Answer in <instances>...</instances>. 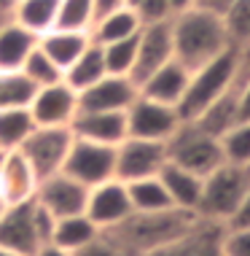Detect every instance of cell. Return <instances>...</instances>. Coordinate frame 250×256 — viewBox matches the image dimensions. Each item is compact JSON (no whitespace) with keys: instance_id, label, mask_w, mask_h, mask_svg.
<instances>
[{"instance_id":"1","label":"cell","mask_w":250,"mask_h":256,"mask_svg":"<svg viewBox=\"0 0 250 256\" xmlns=\"http://www.w3.org/2000/svg\"><path fill=\"white\" fill-rule=\"evenodd\" d=\"M197 224H199L197 213L170 208V210H156V213H132L119 226L108 230V234L129 256H140L159 246L172 243V240L186 238Z\"/></svg>"},{"instance_id":"2","label":"cell","mask_w":250,"mask_h":256,"mask_svg":"<svg viewBox=\"0 0 250 256\" xmlns=\"http://www.w3.org/2000/svg\"><path fill=\"white\" fill-rule=\"evenodd\" d=\"M172 49L175 60L189 70H197L205 62L215 60L229 49V38L224 30V19L213 14L186 8L172 16Z\"/></svg>"},{"instance_id":"3","label":"cell","mask_w":250,"mask_h":256,"mask_svg":"<svg viewBox=\"0 0 250 256\" xmlns=\"http://www.w3.org/2000/svg\"><path fill=\"white\" fill-rule=\"evenodd\" d=\"M237 68H240V49L229 46L224 54L205 62L197 70H191L189 89H186L183 100L178 106L180 119L194 122L210 102H215L224 92H229L234 86V81H237Z\"/></svg>"},{"instance_id":"4","label":"cell","mask_w":250,"mask_h":256,"mask_svg":"<svg viewBox=\"0 0 250 256\" xmlns=\"http://www.w3.org/2000/svg\"><path fill=\"white\" fill-rule=\"evenodd\" d=\"M248 189H250L248 168L224 162L221 168H215L202 178V192H199V202L194 213L202 221H213V224H221L226 230V221L234 216V210L240 208Z\"/></svg>"},{"instance_id":"5","label":"cell","mask_w":250,"mask_h":256,"mask_svg":"<svg viewBox=\"0 0 250 256\" xmlns=\"http://www.w3.org/2000/svg\"><path fill=\"white\" fill-rule=\"evenodd\" d=\"M167 146V162L205 178L207 172L226 162L221 140L207 135L205 130L197 127V122H180V127L172 132V138L164 143Z\"/></svg>"},{"instance_id":"6","label":"cell","mask_w":250,"mask_h":256,"mask_svg":"<svg viewBox=\"0 0 250 256\" xmlns=\"http://www.w3.org/2000/svg\"><path fill=\"white\" fill-rule=\"evenodd\" d=\"M73 130L70 127H35L27 140L22 143V154L35 170L38 181L46 176H54L65 168L67 151L73 146Z\"/></svg>"},{"instance_id":"7","label":"cell","mask_w":250,"mask_h":256,"mask_svg":"<svg viewBox=\"0 0 250 256\" xmlns=\"http://www.w3.org/2000/svg\"><path fill=\"white\" fill-rule=\"evenodd\" d=\"M62 170L89 189L97 184H105L110 178H116V146L73 138V146L67 151Z\"/></svg>"},{"instance_id":"8","label":"cell","mask_w":250,"mask_h":256,"mask_svg":"<svg viewBox=\"0 0 250 256\" xmlns=\"http://www.w3.org/2000/svg\"><path fill=\"white\" fill-rule=\"evenodd\" d=\"M180 114L175 106H164L151 98L137 94V100L127 108V135L129 138H145V140L167 143L172 132L180 127Z\"/></svg>"},{"instance_id":"9","label":"cell","mask_w":250,"mask_h":256,"mask_svg":"<svg viewBox=\"0 0 250 256\" xmlns=\"http://www.w3.org/2000/svg\"><path fill=\"white\" fill-rule=\"evenodd\" d=\"M164 162H167V146L159 140L127 135L116 146V178L124 184L137 181V178L159 176Z\"/></svg>"},{"instance_id":"10","label":"cell","mask_w":250,"mask_h":256,"mask_svg":"<svg viewBox=\"0 0 250 256\" xmlns=\"http://www.w3.org/2000/svg\"><path fill=\"white\" fill-rule=\"evenodd\" d=\"M86 200H89V186L75 181L65 170L40 178L35 189V202L43 205L54 218L78 216V213L86 210Z\"/></svg>"},{"instance_id":"11","label":"cell","mask_w":250,"mask_h":256,"mask_svg":"<svg viewBox=\"0 0 250 256\" xmlns=\"http://www.w3.org/2000/svg\"><path fill=\"white\" fill-rule=\"evenodd\" d=\"M27 108L32 114L35 127H70L78 114V92L65 81H57V84L35 89Z\"/></svg>"},{"instance_id":"12","label":"cell","mask_w":250,"mask_h":256,"mask_svg":"<svg viewBox=\"0 0 250 256\" xmlns=\"http://www.w3.org/2000/svg\"><path fill=\"white\" fill-rule=\"evenodd\" d=\"M86 218L92 221L100 232H108L113 226H119L127 216H132V202L127 184L119 178H110L105 184H97L89 189L86 200Z\"/></svg>"},{"instance_id":"13","label":"cell","mask_w":250,"mask_h":256,"mask_svg":"<svg viewBox=\"0 0 250 256\" xmlns=\"http://www.w3.org/2000/svg\"><path fill=\"white\" fill-rule=\"evenodd\" d=\"M172 57H175V49H172V19L143 24L140 32H137V60H135V68H132V78L140 84L145 76L159 70Z\"/></svg>"},{"instance_id":"14","label":"cell","mask_w":250,"mask_h":256,"mask_svg":"<svg viewBox=\"0 0 250 256\" xmlns=\"http://www.w3.org/2000/svg\"><path fill=\"white\" fill-rule=\"evenodd\" d=\"M140 94L132 76H102L97 84L78 92V110H127Z\"/></svg>"},{"instance_id":"15","label":"cell","mask_w":250,"mask_h":256,"mask_svg":"<svg viewBox=\"0 0 250 256\" xmlns=\"http://www.w3.org/2000/svg\"><path fill=\"white\" fill-rule=\"evenodd\" d=\"M0 246L24 256L38 254L40 240L35 234V224H32V200L5 205L3 216H0Z\"/></svg>"},{"instance_id":"16","label":"cell","mask_w":250,"mask_h":256,"mask_svg":"<svg viewBox=\"0 0 250 256\" xmlns=\"http://www.w3.org/2000/svg\"><path fill=\"white\" fill-rule=\"evenodd\" d=\"M70 130L83 140L119 146L127 138V110H78Z\"/></svg>"},{"instance_id":"17","label":"cell","mask_w":250,"mask_h":256,"mask_svg":"<svg viewBox=\"0 0 250 256\" xmlns=\"http://www.w3.org/2000/svg\"><path fill=\"white\" fill-rule=\"evenodd\" d=\"M189 78H191V70L183 65V62H178L175 57H172L167 65L159 68V70L145 76L137 86H140L143 98H151L156 102L178 108L180 100H183V94H186V89H189Z\"/></svg>"},{"instance_id":"18","label":"cell","mask_w":250,"mask_h":256,"mask_svg":"<svg viewBox=\"0 0 250 256\" xmlns=\"http://www.w3.org/2000/svg\"><path fill=\"white\" fill-rule=\"evenodd\" d=\"M35 189H38V176L24 159V154L19 148L8 151L3 168H0V197H3V202L13 205V202L32 200Z\"/></svg>"},{"instance_id":"19","label":"cell","mask_w":250,"mask_h":256,"mask_svg":"<svg viewBox=\"0 0 250 256\" xmlns=\"http://www.w3.org/2000/svg\"><path fill=\"white\" fill-rule=\"evenodd\" d=\"M140 16H137L135 8H129V6H116V8H110L105 14H100V16L94 19L92 24V40L94 44H113V40H124V38H132L140 32Z\"/></svg>"},{"instance_id":"20","label":"cell","mask_w":250,"mask_h":256,"mask_svg":"<svg viewBox=\"0 0 250 256\" xmlns=\"http://www.w3.org/2000/svg\"><path fill=\"white\" fill-rule=\"evenodd\" d=\"M38 46V36L13 19L0 22V70H22L27 54Z\"/></svg>"},{"instance_id":"21","label":"cell","mask_w":250,"mask_h":256,"mask_svg":"<svg viewBox=\"0 0 250 256\" xmlns=\"http://www.w3.org/2000/svg\"><path fill=\"white\" fill-rule=\"evenodd\" d=\"M89 44H92V36H89V32L62 30V27H51L48 32H43V36L38 38V46L62 68V73H65V68H70V62H75V57H78Z\"/></svg>"},{"instance_id":"22","label":"cell","mask_w":250,"mask_h":256,"mask_svg":"<svg viewBox=\"0 0 250 256\" xmlns=\"http://www.w3.org/2000/svg\"><path fill=\"white\" fill-rule=\"evenodd\" d=\"M159 178H162L167 194H170L172 205L180 208V210H197L199 202V192H202V178L194 176V172L178 168L172 162H164V168L159 170Z\"/></svg>"},{"instance_id":"23","label":"cell","mask_w":250,"mask_h":256,"mask_svg":"<svg viewBox=\"0 0 250 256\" xmlns=\"http://www.w3.org/2000/svg\"><path fill=\"white\" fill-rule=\"evenodd\" d=\"M194 122H197L199 130H205L207 135H213V138L221 140V135L229 132V130L240 122V89L232 86L229 92H224L215 102H210V106H207Z\"/></svg>"},{"instance_id":"24","label":"cell","mask_w":250,"mask_h":256,"mask_svg":"<svg viewBox=\"0 0 250 256\" xmlns=\"http://www.w3.org/2000/svg\"><path fill=\"white\" fill-rule=\"evenodd\" d=\"M57 8L59 0H13L11 19L40 38L57 24Z\"/></svg>"},{"instance_id":"25","label":"cell","mask_w":250,"mask_h":256,"mask_svg":"<svg viewBox=\"0 0 250 256\" xmlns=\"http://www.w3.org/2000/svg\"><path fill=\"white\" fill-rule=\"evenodd\" d=\"M102 76H108L105 60H102V49H100V44L92 40V44L75 57V62H70V68H65V78L62 81L70 89H75V92H83L86 86L97 84Z\"/></svg>"},{"instance_id":"26","label":"cell","mask_w":250,"mask_h":256,"mask_svg":"<svg viewBox=\"0 0 250 256\" xmlns=\"http://www.w3.org/2000/svg\"><path fill=\"white\" fill-rule=\"evenodd\" d=\"M127 192H129L132 213H156V210H170V208H175L159 176L129 181Z\"/></svg>"},{"instance_id":"27","label":"cell","mask_w":250,"mask_h":256,"mask_svg":"<svg viewBox=\"0 0 250 256\" xmlns=\"http://www.w3.org/2000/svg\"><path fill=\"white\" fill-rule=\"evenodd\" d=\"M32 130H35V122H32V114L27 106H11L0 110V148H22V143Z\"/></svg>"},{"instance_id":"28","label":"cell","mask_w":250,"mask_h":256,"mask_svg":"<svg viewBox=\"0 0 250 256\" xmlns=\"http://www.w3.org/2000/svg\"><path fill=\"white\" fill-rule=\"evenodd\" d=\"M100 234V230L86 218V213H78V216H65V218H57V226H54V238L51 243L65 248V251L75 254L78 248H83L86 243Z\"/></svg>"},{"instance_id":"29","label":"cell","mask_w":250,"mask_h":256,"mask_svg":"<svg viewBox=\"0 0 250 256\" xmlns=\"http://www.w3.org/2000/svg\"><path fill=\"white\" fill-rule=\"evenodd\" d=\"M94 19H97V0H59L57 24L54 27L92 32Z\"/></svg>"},{"instance_id":"30","label":"cell","mask_w":250,"mask_h":256,"mask_svg":"<svg viewBox=\"0 0 250 256\" xmlns=\"http://www.w3.org/2000/svg\"><path fill=\"white\" fill-rule=\"evenodd\" d=\"M19 73H22L35 89L48 86V84H57V81L65 78L62 68L51 57H48L40 46H35V49L27 54V60H24V65H22V70H19Z\"/></svg>"},{"instance_id":"31","label":"cell","mask_w":250,"mask_h":256,"mask_svg":"<svg viewBox=\"0 0 250 256\" xmlns=\"http://www.w3.org/2000/svg\"><path fill=\"white\" fill-rule=\"evenodd\" d=\"M102 60H105V70L113 76H132L137 60V36L113 40V44H102Z\"/></svg>"},{"instance_id":"32","label":"cell","mask_w":250,"mask_h":256,"mask_svg":"<svg viewBox=\"0 0 250 256\" xmlns=\"http://www.w3.org/2000/svg\"><path fill=\"white\" fill-rule=\"evenodd\" d=\"M221 19H224L229 46L245 49L250 44V0H234L232 8H229Z\"/></svg>"},{"instance_id":"33","label":"cell","mask_w":250,"mask_h":256,"mask_svg":"<svg viewBox=\"0 0 250 256\" xmlns=\"http://www.w3.org/2000/svg\"><path fill=\"white\" fill-rule=\"evenodd\" d=\"M221 151L229 164H250V122H237L229 132L221 135Z\"/></svg>"},{"instance_id":"34","label":"cell","mask_w":250,"mask_h":256,"mask_svg":"<svg viewBox=\"0 0 250 256\" xmlns=\"http://www.w3.org/2000/svg\"><path fill=\"white\" fill-rule=\"evenodd\" d=\"M35 86L19 70H0V110L11 106H27Z\"/></svg>"},{"instance_id":"35","label":"cell","mask_w":250,"mask_h":256,"mask_svg":"<svg viewBox=\"0 0 250 256\" xmlns=\"http://www.w3.org/2000/svg\"><path fill=\"white\" fill-rule=\"evenodd\" d=\"M73 256H129V254L124 251V248L116 243L108 232H100L92 243H86L83 248H78Z\"/></svg>"},{"instance_id":"36","label":"cell","mask_w":250,"mask_h":256,"mask_svg":"<svg viewBox=\"0 0 250 256\" xmlns=\"http://www.w3.org/2000/svg\"><path fill=\"white\" fill-rule=\"evenodd\" d=\"M137 16H140L143 24H151V22H167V19H172L175 14H172V6L170 0H140V6H137Z\"/></svg>"},{"instance_id":"37","label":"cell","mask_w":250,"mask_h":256,"mask_svg":"<svg viewBox=\"0 0 250 256\" xmlns=\"http://www.w3.org/2000/svg\"><path fill=\"white\" fill-rule=\"evenodd\" d=\"M224 256H250V230H226L221 240Z\"/></svg>"},{"instance_id":"38","label":"cell","mask_w":250,"mask_h":256,"mask_svg":"<svg viewBox=\"0 0 250 256\" xmlns=\"http://www.w3.org/2000/svg\"><path fill=\"white\" fill-rule=\"evenodd\" d=\"M197 230H199V224L194 226V230L186 234V238L172 240V243L159 246V248H154V251H145V254H140V256H191L194 243H197Z\"/></svg>"},{"instance_id":"39","label":"cell","mask_w":250,"mask_h":256,"mask_svg":"<svg viewBox=\"0 0 250 256\" xmlns=\"http://www.w3.org/2000/svg\"><path fill=\"white\" fill-rule=\"evenodd\" d=\"M32 224H35V234H38L40 246H48V243H51L54 226H57V218H54L43 205H38L35 197H32Z\"/></svg>"},{"instance_id":"40","label":"cell","mask_w":250,"mask_h":256,"mask_svg":"<svg viewBox=\"0 0 250 256\" xmlns=\"http://www.w3.org/2000/svg\"><path fill=\"white\" fill-rule=\"evenodd\" d=\"M226 230H250V189L245 192L240 208L234 210V216L226 221Z\"/></svg>"},{"instance_id":"41","label":"cell","mask_w":250,"mask_h":256,"mask_svg":"<svg viewBox=\"0 0 250 256\" xmlns=\"http://www.w3.org/2000/svg\"><path fill=\"white\" fill-rule=\"evenodd\" d=\"M234 0H191V8L213 14V16H224V14L232 8Z\"/></svg>"},{"instance_id":"42","label":"cell","mask_w":250,"mask_h":256,"mask_svg":"<svg viewBox=\"0 0 250 256\" xmlns=\"http://www.w3.org/2000/svg\"><path fill=\"white\" fill-rule=\"evenodd\" d=\"M237 89H240V122H250V78Z\"/></svg>"},{"instance_id":"43","label":"cell","mask_w":250,"mask_h":256,"mask_svg":"<svg viewBox=\"0 0 250 256\" xmlns=\"http://www.w3.org/2000/svg\"><path fill=\"white\" fill-rule=\"evenodd\" d=\"M35 256H73V254L65 251V248H59V246H54V243H48V246H40Z\"/></svg>"},{"instance_id":"44","label":"cell","mask_w":250,"mask_h":256,"mask_svg":"<svg viewBox=\"0 0 250 256\" xmlns=\"http://www.w3.org/2000/svg\"><path fill=\"white\" fill-rule=\"evenodd\" d=\"M116 6H124V0H97V16L110 11V8H116Z\"/></svg>"},{"instance_id":"45","label":"cell","mask_w":250,"mask_h":256,"mask_svg":"<svg viewBox=\"0 0 250 256\" xmlns=\"http://www.w3.org/2000/svg\"><path fill=\"white\" fill-rule=\"evenodd\" d=\"M170 6H172V14H180V11L191 8V0H170Z\"/></svg>"},{"instance_id":"46","label":"cell","mask_w":250,"mask_h":256,"mask_svg":"<svg viewBox=\"0 0 250 256\" xmlns=\"http://www.w3.org/2000/svg\"><path fill=\"white\" fill-rule=\"evenodd\" d=\"M11 6L13 0H0V19H11Z\"/></svg>"},{"instance_id":"47","label":"cell","mask_w":250,"mask_h":256,"mask_svg":"<svg viewBox=\"0 0 250 256\" xmlns=\"http://www.w3.org/2000/svg\"><path fill=\"white\" fill-rule=\"evenodd\" d=\"M0 256H24V254H16V251H11V248L0 246Z\"/></svg>"},{"instance_id":"48","label":"cell","mask_w":250,"mask_h":256,"mask_svg":"<svg viewBox=\"0 0 250 256\" xmlns=\"http://www.w3.org/2000/svg\"><path fill=\"white\" fill-rule=\"evenodd\" d=\"M124 6H129V8H137V6H140V0H124Z\"/></svg>"},{"instance_id":"49","label":"cell","mask_w":250,"mask_h":256,"mask_svg":"<svg viewBox=\"0 0 250 256\" xmlns=\"http://www.w3.org/2000/svg\"><path fill=\"white\" fill-rule=\"evenodd\" d=\"M5 154H8V151H5V148H0V168H3V162H5Z\"/></svg>"},{"instance_id":"50","label":"cell","mask_w":250,"mask_h":256,"mask_svg":"<svg viewBox=\"0 0 250 256\" xmlns=\"http://www.w3.org/2000/svg\"><path fill=\"white\" fill-rule=\"evenodd\" d=\"M3 210H5V202H3V197H0V216H3Z\"/></svg>"},{"instance_id":"51","label":"cell","mask_w":250,"mask_h":256,"mask_svg":"<svg viewBox=\"0 0 250 256\" xmlns=\"http://www.w3.org/2000/svg\"><path fill=\"white\" fill-rule=\"evenodd\" d=\"M245 52H248V54H250V44H248V46H245Z\"/></svg>"},{"instance_id":"52","label":"cell","mask_w":250,"mask_h":256,"mask_svg":"<svg viewBox=\"0 0 250 256\" xmlns=\"http://www.w3.org/2000/svg\"><path fill=\"white\" fill-rule=\"evenodd\" d=\"M248 172H250V164H248Z\"/></svg>"},{"instance_id":"53","label":"cell","mask_w":250,"mask_h":256,"mask_svg":"<svg viewBox=\"0 0 250 256\" xmlns=\"http://www.w3.org/2000/svg\"><path fill=\"white\" fill-rule=\"evenodd\" d=\"M0 22H5V19H0Z\"/></svg>"},{"instance_id":"54","label":"cell","mask_w":250,"mask_h":256,"mask_svg":"<svg viewBox=\"0 0 250 256\" xmlns=\"http://www.w3.org/2000/svg\"><path fill=\"white\" fill-rule=\"evenodd\" d=\"M221 256H224V254H221Z\"/></svg>"}]
</instances>
